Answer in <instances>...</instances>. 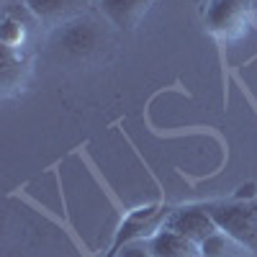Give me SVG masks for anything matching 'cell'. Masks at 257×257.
Returning <instances> with one entry per match:
<instances>
[{"mask_svg":"<svg viewBox=\"0 0 257 257\" xmlns=\"http://www.w3.org/2000/svg\"><path fill=\"white\" fill-rule=\"evenodd\" d=\"M208 211L231 242L257 254V201L208 203Z\"/></svg>","mask_w":257,"mask_h":257,"instance_id":"1","label":"cell"},{"mask_svg":"<svg viewBox=\"0 0 257 257\" xmlns=\"http://www.w3.org/2000/svg\"><path fill=\"white\" fill-rule=\"evenodd\" d=\"M252 18V0H206L203 26L216 39H234L244 34Z\"/></svg>","mask_w":257,"mask_h":257,"instance_id":"2","label":"cell"},{"mask_svg":"<svg viewBox=\"0 0 257 257\" xmlns=\"http://www.w3.org/2000/svg\"><path fill=\"white\" fill-rule=\"evenodd\" d=\"M52 44L67 57H90L100 49L103 44V34L98 29V24L88 18H72V21H64V24L57 26L54 36H52Z\"/></svg>","mask_w":257,"mask_h":257,"instance_id":"3","label":"cell"},{"mask_svg":"<svg viewBox=\"0 0 257 257\" xmlns=\"http://www.w3.org/2000/svg\"><path fill=\"white\" fill-rule=\"evenodd\" d=\"M162 226L180 231L183 237L193 239L196 244H201L203 239L211 237V234L219 231V226H216V221H213L208 206H180L175 211L165 213Z\"/></svg>","mask_w":257,"mask_h":257,"instance_id":"4","label":"cell"},{"mask_svg":"<svg viewBox=\"0 0 257 257\" xmlns=\"http://www.w3.org/2000/svg\"><path fill=\"white\" fill-rule=\"evenodd\" d=\"M155 0H98V11L111 26L121 31H134Z\"/></svg>","mask_w":257,"mask_h":257,"instance_id":"5","label":"cell"},{"mask_svg":"<svg viewBox=\"0 0 257 257\" xmlns=\"http://www.w3.org/2000/svg\"><path fill=\"white\" fill-rule=\"evenodd\" d=\"M144 244L152 257H201V247L196 242L167 226H160L152 237L144 239Z\"/></svg>","mask_w":257,"mask_h":257,"instance_id":"6","label":"cell"},{"mask_svg":"<svg viewBox=\"0 0 257 257\" xmlns=\"http://www.w3.org/2000/svg\"><path fill=\"white\" fill-rule=\"evenodd\" d=\"M157 219H160V206H147V208H139L128 216L121 229H118V237H116V244H113V252L121 247V244H132V242H139V239H147L157 231ZM111 252V254H113Z\"/></svg>","mask_w":257,"mask_h":257,"instance_id":"7","label":"cell"},{"mask_svg":"<svg viewBox=\"0 0 257 257\" xmlns=\"http://www.w3.org/2000/svg\"><path fill=\"white\" fill-rule=\"evenodd\" d=\"M24 3H26V8L36 18H41V21H57L62 16H67L80 3V0H24Z\"/></svg>","mask_w":257,"mask_h":257,"instance_id":"8","label":"cell"},{"mask_svg":"<svg viewBox=\"0 0 257 257\" xmlns=\"http://www.w3.org/2000/svg\"><path fill=\"white\" fill-rule=\"evenodd\" d=\"M24 36H26L24 24H21V21H16V18H11V16H6L3 29H0V41H3V47H8V49H21V47H24Z\"/></svg>","mask_w":257,"mask_h":257,"instance_id":"9","label":"cell"},{"mask_svg":"<svg viewBox=\"0 0 257 257\" xmlns=\"http://www.w3.org/2000/svg\"><path fill=\"white\" fill-rule=\"evenodd\" d=\"M226 242H229V237L219 229L216 234H211L208 239H203V242L198 244V247H201V257H224Z\"/></svg>","mask_w":257,"mask_h":257,"instance_id":"10","label":"cell"},{"mask_svg":"<svg viewBox=\"0 0 257 257\" xmlns=\"http://www.w3.org/2000/svg\"><path fill=\"white\" fill-rule=\"evenodd\" d=\"M111 257H152V254H149V249H147V244L142 239V242H132V244L118 247Z\"/></svg>","mask_w":257,"mask_h":257,"instance_id":"11","label":"cell"},{"mask_svg":"<svg viewBox=\"0 0 257 257\" xmlns=\"http://www.w3.org/2000/svg\"><path fill=\"white\" fill-rule=\"evenodd\" d=\"M234 201H257V185L254 183H244L234 193Z\"/></svg>","mask_w":257,"mask_h":257,"instance_id":"12","label":"cell"}]
</instances>
